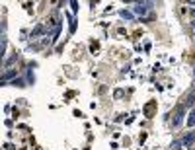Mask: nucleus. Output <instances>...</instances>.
Returning a JSON list of instances; mask_svg holds the SVG:
<instances>
[{
  "label": "nucleus",
  "instance_id": "obj_7",
  "mask_svg": "<svg viewBox=\"0 0 195 150\" xmlns=\"http://www.w3.org/2000/svg\"><path fill=\"white\" fill-rule=\"evenodd\" d=\"M187 127H195V107H191V111L187 115Z\"/></svg>",
  "mask_w": 195,
  "mask_h": 150
},
{
  "label": "nucleus",
  "instance_id": "obj_9",
  "mask_svg": "<svg viewBox=\"0 0 195 150\" xmlns=\"http://www.w3.org/2000/svg\"><path fill=\"white\" fill-rule=\"evenodd\" d=\"M70 2V8H72V12H78V2L76 0H68Z\"/></svg>",
  "mask_w": 195,
  "mask_h": 150
},
{
  "label": "nucleus",
  "instance_id": "obj_4",
  "mask_svg": "<svg viewBox=\"0 0 195 150\" xmlns=\"http://www.w3.org/2000/svg\"><path fill=\"white\" fill-rule=\"evenodd\" d=\"M185 105H187V107H193L195 105V92L191 90V92H189V94H187V98H185Z\"/></svg>",
  "mask_w": 195,
  "mask_h": 150
},
{
  "label": "nucleus",
  "instance_id": "obj_10",
  "mask_svg": "<svg viewBox=\"0 0 195 150\" xmlns=\"http://www.w3.org/2000/svg\"><path fill=\"white\" fill-rule=\"evenodd\" d=\"M121 95H123V90H115V95H113L115 99H119V98H121Z\"/></svg>",
  "mask_w": 195,
  "mask_h": 150
},
{
  "label": "nucleus",
  "instance_id": "obj_1",
  "mask_svg": "<svg viewBox=\"0 0 195 150\" xmlns=\"http://www.w3.org/2000/svg\"><path fill=\"white\" fill-rule=\"evenodd\" d=\"M185 103L181 102L180 105L174 109V115H172V129H180L181 127V123H184V117H185Z\"/></svg>",
  "mask_w": 195,
  "mask_h": 150
},
{
  "label": "nucleus",
  "instance_id": "obj_13",
  "mask_svg": "<svg viewBox=\"0 0 195 150\" xmlns=\"http://www.w3.org/2000/svg\"><path fill=\"white\" fill-rule=\"evenodd\" d=\"M189 4H191V6H195V0H189Z\"/></svg>",
  "mask_w": 195,
  "mask_h": 150
},
{
  "label": "nucleus",
  "instance_id": "obj_5",
  "mask_svg": "<svg viewBox=\"0 0 195 150\" xmlns=\"http://www.w3.org/2000/svg\"><path fill=\"white\" fill-rule=\"evenodd\" d=\"M16 70H6V72H4V76H2V84H8V80H10V78H16Z\"/></svg>",
  "mask_w": 195,
  "mask_h": 150
},
{
  "label": "nucleus",
  "instance_id": "obj_11",
  "mask_svg": "<svg viewBox=\"0 0 195 150\" xmlns=\"http://www.w3.org/2000/svg\"><path fill=\"white\" fill-rule=\"evenodd\" d=\"M189 27H191V31H193V35H195V22H191V26H189Z\"/></svg>",
  "mask_w": 195,
  "mask_h": 150
},
{
  "label": "nucleus",
  "instance_id": "obj_3",
  "mask_svg": "<svg viewBox=\"0 0 195 150\" xmlns=\"http://www.w3.org/2000/svg\"><path fill=\"white\" fill-rule=\"evenodd\" d=\"M45 30H47V27H45L43 23H37V26H35V27H33V30H31V39H37V37H41V35H43V31H45Z\"/></svg>",
  "mask_w": 195,
  "mask_h": 150
},
{
  "label": "nucleus",
  "instance_id": "obj_6",
  "mask_svg": "<svg viewBox=\"0 0 195 150\" xmlns=\"http://www.w3.org/2000/svg\"><path fill=\"white\" fill-rule=\"evenodd\" d=\"M119 16H121L123 20H127V22L135 20V14H133V12H129V10H121V12H119Z\"/></svg>",
  "mask_w": 195,
  "mask_h": 150
},
{
  "label": "nucleus",
  "instance_id": "obj_8",
  "mask_svg": "<svg viewBox=\"0 0 195 150\" xmlns=\"http://www.w3.org/2000/svg\"><path fill=\"white\" fill-rule=\"evenodd\" d=\"M181 146H184V144H181V139L180 140H172V150H181Z\"/></svg>",
  "mask_w": 195,
  "mask_h": 150
},
{
  "label": "nucleus",
  "instance_id": "obj_14",
  "mask_svg": "<svg viewBox=\"0 0 195 150\" xmlns=\"http://www.w3.org/2000/svg\"><path fill=\"white\" fill-rule=\"evenodd\" d=\"M191 16H193V18H195V8H193V10H191Z\"/></svg>",
  "mask_w": 195,
  "mask_h": 150
},
{
  "label": "nucleus",
  "instance_id": "obj_2",
  "mask_svg": "<svg viewBox=\"0 0 195 150\" xmlns=\"http://www.w3.org/2000/svg\"><path fill=\"white\" fill-rule=\"evenodd\" d=\"M181 144H184V148H193L195 146V131L185 133V135L181 136Z\"/></svg>",
  "mask_w": 195,
  "mask_h": 150
},
{
  "label": "nucleus",
  "instance_id": "obj_12",
  "mask_svg": "<svg viewBox=\"0 0 195 150\" xmlns=\"http://www.w3.org/2000/svg\"><path fill=\"white\" fill-rule=\"evenodd\" d=\"M125 4H131V2H137V0H123Z\"/></svg>",
  "mask_w": 195,
  "mask_h": 150
}]
</instances>
